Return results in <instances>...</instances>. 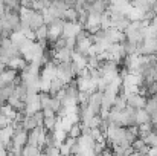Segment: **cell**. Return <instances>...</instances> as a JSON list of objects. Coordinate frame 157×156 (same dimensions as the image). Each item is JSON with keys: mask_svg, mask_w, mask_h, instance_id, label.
Wrapping results in <instances>:
<instances>
[{"mask_svg": "<svg viewBox=\"0 0 157 156\" xmlns=\"http://www.w3.org/2000/svg\"><path fill=\"white\" fill-rule=\"evenodd\" d=\"M150 156H157V147H153L150 150Z\"/></svg>", "mask_w": 157, "mask_h": 156, "instance_id": "cell-10", "label": "cell"}, {"mask_svg": "<svg viewBox=\"0 0 157 156\" xmlns=\"http://www.w3.org/2000/svg\"><path fill=\"white\" fill-rule=\"evenodd\" d=\"M150 122V115L147 113L145 109H139L136 110V126H142V124H148Z\"/></svg>", "mask_w": 157, "mask_h": 156, "instance_id": "cell-7", "label": "cell"}, {"mask_svg": "<svg viewBox=\"0 0 157 156\" xmlns=\"http://www.w3.org/2000/svg\"><path fill=\"white\" fill-rule=\"evenodd\" d=\"M56 70H58V78H59V80H63L66 84H67V83H70V81L76 77L75 69H73V63H72V61L58 63Z\"/></svg>", "mask_w": 157, "mask_h": 156, "instance_id": "cell-1", "label": "cell"}, {"mask_svg": "<svg viewBox=\"0 0 157 156\" xmlns=\"http://www.w3.org/2000/svg\"><path fill=\"white\" fill-rule=\"evenodd\" d=\"M23 126H25V130L26 132H31V130L37 129L40 124H38V121H37V118L34 115H26L25 119H23Z\"/></svg>", "mask_w": 157, "mask_h": 156, "instance_id": "cell-6", "label": "cell"}, {"mask_svg": "<svg viewBox=\"0 0 157 156\" xmlns=\"http://www.w3.org/2000/svg\"><path fill=\"white\" fill-rule=\"evenodd\" d=\"M15 78H17V70H5L0 74V86H5V84H12L15 83Z\"/></svg>", "mask_w": 157, "mask_h": 156, "instance_id": "cell-5", "label": "cell"}, {"mask_svg": "<svg viewBox=\"0 0 157 156\" xmlns=\"http://www.w3.org/2000/svg\"><path fill=\"white\" fill-rule=\"evenodd\" d=\"M21 8H34V0H20Z\"/></svg>", "mask_w": 157, "mask_h": 156, "instance_id": "cell-9", "label": "cell"}, {"mask_svg": "<svg viewBox=\"0 0 157 156\" xmlns=\"http://www.w3.org/2000/svg\"><path fill=\"white\" fill-rule=\"evenodd\" d=\"M102 95H104V92L96 90V92L90 94V97H89V107H90V110H92L95 115H101V109H102Z\"/></svg>", "mask_w": 157, "mask_h": 156, "instance_id": "cell-2", "label": "cell"}, {"mask_svg": "<svg viewBox=\"0 0 157 156\" xmlns=\"http://www.w3.org/2000/svg\"><path fill=\"white\" fill-rule=\"evenodd\" d=\"M69 136L70 138H79L81 136V122H76L72 126L70 132H69Z\"/></svg>", "mask_w": 157, "mask_h": 156, "instance_id": "cell-8", "label": "cell"}, {"mask_svg": "<svg viewBox=\"0 0 157 156\" xmlns=\"http://www.w3.org/2000/svg\"><path fill=\"white\" fill-rule=\"evenodd\" d=\"M145 103H147V98L144 95H140L139 92H134V94H130L127 97V106L131 107V109H144L145 107Z\"/></svg>", "mask_w": 157, "mask_h": 156, "instance_id": "cell-3", "label": "cell"}, {"mask_svg": "<svg viewBox=\"0 0 157 156\" xmlns=\"http://www.w3.org/2000/svg\"><path fill=\"white\" fill-rule=\"evenodd\" d=\"M82 29V26L79 23H66L64 29H63V37L66 38H75L76 34Z\"/></svg>", "mask_w": 157, "mask_h": 156, "instance_id": "cell-4", "label": "cell"}]
</instances>
